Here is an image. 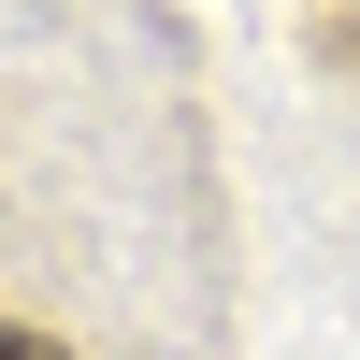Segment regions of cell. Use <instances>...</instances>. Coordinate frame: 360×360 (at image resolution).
I'll return each mask as SVG.
<instances>
[{
  "label": "cell",
  "instance_id": "cell-1",
  "mask_svg": "<svg viewBox=\"0 0 360 360\" xmlns=\"http://www.w3.org/2000/svg\"><path fill=\"white\" fill-rule=\"evenodd\" d=\"M0 360H58V346H44V332H15V317H0Z\"/></svg>",
  "mask_w": 360,
  "mask_h": 360
}]
</instances>
